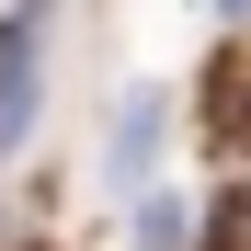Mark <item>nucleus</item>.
<instances>
[{"instance_id": "1", "label": "nucleus", "mask_w": 251, "mask_h": 251, "mask_svg": "<svg viewBox=\"0 0 251 251\" xmlns=\"http://www.w3.org/2000/svg\"><path fill=\"white\" fill-rule=\"evenodd\" d=\"M160 137H172V92H149V80H126L114 114H103V183L114 194H137L160 172Z\"/></svg>"}, {"instance_id": "2", "label": "nucleus", "mask_w": 251, "mask_h": 251, "mask_svg": "<svg viewBox=\"0 0 251 251\" xmlns=\"http://www.w3.org/2000/svg\"><path fill=\"white\" fill-rule=\"evenodd\" d=\"M34 114H46V12H12L0 23V160L34 137Z\"/></svg>"}, {"instance_id": "3", "label": "nucleus", "mask_w": 251, "mask_h": 251, "mask_svg": "<svg viewBox=\"0 0 251 251\" xmlns=\"http://www.w3.org/2000/svg\"><path fill=\"white\" fill-rule=\"evenodd\" d=\"M126 251H183V194H149V183H137V228H126Z\"/></svg>"}, {"instance_id": "4", "label": "nucleus", "mask_w": 251, "mask_h": 251, "mask_svg": "<svg viewBox=\"0 0 251 251\" xmlns=\"http://www.w3.org/2000/svg\"><path fill=\"white\" fill-rule=\"evenodd\" d=\"M205 126H217V137H240V126H251V92H240V69H205Z\"/></svg>"}, {"instance_id": "5", "label": "nucleus", "mask_w": 251, "mask_h": 251, "mask_svg": "<svg viewBox=\"0 0 251 251\" xmlns=\"http://www.w3.org/2000/svg\"><path fill=\"white\" fill-rule=\"evenodd\" d=\"M217 12H251V0H217Z\"/></svg>"}]
</instances>
